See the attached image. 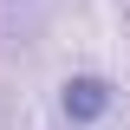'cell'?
<instances>
[{
    "label": "cell",
    "instance_id": "obj_1",
    "mask_svg": "<svg viewBox=\"0 0 130 130\" xmlns=\"http://www.w3.org/2000/svg\"><path fill=\"white\" fill-rule=\"evenodd\" d=\"M111 111V85L104 78H65V117L72 124H98Z\"/></svg>",
    "mask_w": 130,
    "mask_h": 130
}]
</instances>
